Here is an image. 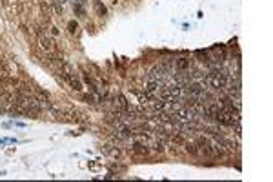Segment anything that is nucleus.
I'll use <instances>...</instances> for the list:
<instances>
[{
    "label": "nucleus",
    "mask_w": 273,
    "mask_h": 182,
    "mask_svg": "<svg viewBox=\"0 0 273 182\" xmlns=\"http://www.w3.org/2000/svg\"><path fill=\"white\" fill-rule=\"evenodd\" d=\"M68 29H69V33H71V35H75V33L78 31V24H77L75 20H73V22H69V24H68Z\"/></svg>",
    "instance_id": "nucleus-5"
},
{
    "label": "nucleus",
    "mask_w": 273,
    "mask_h": 182,
    "mask_svg": "<svg viewBox=\"0 0 273 182\" xmlns=\"http://www.w3.org/2000/svg\"><path fill=\"white\" fill-rule=\"evenodd\" d=\"M11 126H13V122H4V128H7V129H9Z\"/></svg>",
    "instance_id": "nucleus-10"
},
{
    "label": "nucleus",
    "mask_w": 273,
    "mask_h": 182,
    "mask_svg": "<svg viewBox=\"0 0 273 182\" xmlns=\"http://www.w3.org/2000/svg\"><path fill=\"white\" fill-rule=\"evenodd\" d=\"M82 100H84V102H88V104H95V102H97L95 95H84V97H82Z\"/></svg>",
    "instance_id": "nucleus-6"
},
{
    "label": "nucleus",
    "mask_w": 273,
    "mask_h": 182,
    "mask_svg": "<svg viewBox=\"0 0 273 182\" xmlns=\"http://www.w3.org/2000/svg\"><path fill=\"white\" fill-rule=\"evenodd\" d=\"M82 78H84V82L89 86V89H91L93 93H97V91H99V84H97V82H95V78L89 75V71H84V76H82Z\"/></svg>",
    "instance_id": "nucleus-3"
},
{
    "label": "nucleus",
    "mask_w": 273,
    "mask_h": 182,
    "mask_svg": "<svg viewBox=\"0 0 273 182\" xmlns=\"http://www.w3.org/2000/svg\"><path fill=\"white\" fill-rule=\"evenodd\" d=\"M186 151H189V153H193V155H197V147L193 144H186Z\"/></svg>",
    "instance_id": "nucleus-8"
},
{
    "label": "nucleus",
    "mask_w": 273,
    "mask_h": 182,
    "mask_svg": "<svg viewBox=\"0 0 273 182\" xmlns=\"http://www.w3.org/2000/svg\"><path fill=\"white\" fill-rule=\"evenodd\" d=\"M15 126H18V128H26V124H24V122H15Z\"/></svg>",
    "instance_id": "nucleus-11"
},
{
    "label": "nucleus",
    "mask_w": 273,
    "mask_h": 182,
    "mask_svg": "<svg viewBox=\"0 0 273 182\" xmlns=\"http://www.w3.org/2000/svg\"><path fill=\"white\" fill-rule=\"evenodd\" d=\"M93 4H95V7H97V11H100L102 15H106V7H104V6H100V2H99V0H95Z\"/></svg>",
    "instance_id": "nucleus-7"
},
{
    "label": "nucleus",
    "mask_w": 273,
    "mask_h": 182,
    "mask_svg": "<svg viewBox=\"0 0 273 182\" xmlns=\"http://www.w3.org/2000/svg\"><path fill=\"white\" fill-rule=\"evenodd\" d=\"M51 33H53V35H58V28L53 26V28H51Z\"/></svg>",
    "instance_id": "nucleus-9"
},
{
    "label": "nucleus",
    "mask_w": 273,
    "mask_h": 182,
    "mask_svg": "<svg viewBox=\"0 0 273 182\" xmlns=\"http://www.w3.org/2000/svg\"><path fill=\"white\" fill-rule=\"evenodd\" d=\"M189 68H191V58H186V57L175 58V69H189Z\"/></svg>",
    "instance_id": "nucleus-2"
},
{
    "label": "nucleus",
    "mask_w": 273,
    "mask_h": 182,
    "mask_svg": "<svg viewBox=\"0 0 273 182\" xmlns=\"http://www.w3.org/2000/svg\"><path fill=\"white\" fill-rule=\"evenodd\" d=\"M36 42H38V47H40L44 53H51V51L55 49V42H53V38H51L49 35H46V33L38 35Z\"/></svg>",
    "instance_id": "nucleus-1"
},
{
    "label": "nucleus",
    "mask_w": 273,
    "mask_h": 182,
    "mask_svg": "<svg viewBox=\"0 0 273 182\" xmlns=\"http://www.w3.org/2000/svg\"><path fill=\"white\" fill-rule=\"evenodd\" d=\"M133 151H135L136 155H148V153H149V149H148L146 146L138 144V142H136V144H133Z\"/></svg>",
    "instance_id": "nucleus-4"
}]
</instances>
